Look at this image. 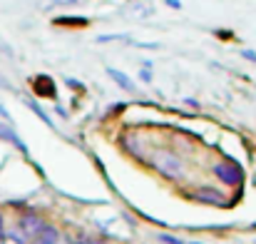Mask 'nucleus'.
I'll return each instance as SVG.
<instances>
[{
  "label": "nucleus",
  "mask_w": 256,
  "mask_h": 244,
  "mask_svg": "<svg viewBox=\"0 0 256 244\" xmlns=\"http://www.w3.org/2000/svg\"><path fill=\"white\" fill-rule=\"evenodd\" d=\"M150 162H152V167H154L162 177H167V179H182V177H184V162H182V157L174 155L172 150H154V152L150 155Z\"/></svg>",
  "instance_id": "1"
},
{
  "label": "nucleus",
  "mask_w": 256,
  "mask_h": 244,
  "mask_svg": "<svg viewBox=\"0 0 256 244\" xmlns=\"http://www.w3.org/2000/svg\"><path fill=\"white\" fill-rule=\"evenodd\" d=\"M189 197L202 202V204H209V207H229L232 204V197L214 184H199L189 192Z\"/></svg>",
  "instance_id": "2"
},
{
  "label": "nucleus",
  "mask_w": 256,
  "mask_h": 244,
  "mask_svg": "<svg viewBox=\"0 0 256 244\" xmlns=\"http://www.w3.org/2000/svg\"><path fill=\"white\" fill-rule=\"evenodd\" d=\"M212 172H214V177H216L219 182H224V184H229V187H239V184L244 182V169H242V164L234 162L232 157L216 162L212 167Z\"/></svg>",
  "instance_id": "3"
},
{
  "label": "nucleus",
  "mask_w": 256,
  "mask_h": 244,
  "mask_svg": "<svg viewBox=\"0 0 256 244\" xmlns=\"http://www.w3.org/2000/svg\"><path fill=\"white\" fill-rule=\"evenodd\" d=\"M45 224H48V222H45L42 214H38L35 209H28V212H22V214L18 217V232H20L25 239H32Z\"/></svg>",
  "instance_id": "4"
},
{
  "label": "nucleus",
  "mask_w": 256,
  "mask_h": 244,
  "mask_svg": "<svg viewBox=\"0 0 256 244\" xmlns=\"http://www.w3.org/2000/svg\"><path fill=\"white\" fill-rule=\"evenodd\" d=\"M30 85H32V92L38 97H50V100H58V85L50 75H35L30 78Z\"/></svg>",
  "instance_id": "5"
},
{
  "label": "nucleus",
  "mask_w": 256,
  "mask_h": 244,
  "mask_svg": "<svg viewBox=\"0 0 256 244\" xmlns=\"http://www.w3.org/2000/svg\"><path fill=\"white\" fill-rule=\"evenodd\" d=\"M0 140H2V142H8V145H12V147H15L18 152H22L25 157L30 155V150H28L25 140L15 132V127H12L10 122H2V120H0Z\"/></svg>",
  "instance_id": "6"
},
{
  "label": "nucleus",
  "mask_w": 256,
  "mask_h": 244,
  "mask_svg": "<svg viewBox=\"0 0 256 244\" xmlns=\"http://www.w3.org/2000/svg\"><path fill=\"white\" fill-rule=\"evenodd\" d=\"M104 73H107V78L114 82L120 90H124V92H137V82L132 80L127 73H122V70H117V68H107Z\"/></svg>",
  "instance_id": "7"
},
{
  "label": "nucleus",
  "mask_w": 256,
  "mask_h": 244,
  "mask_svg": "<svg viewBox=\"0 0 256 244\" xmlns=\"http://www.w3.org/2000/svg\"><path fill=\"white\" fill-rule=\"evenodd\" d=\"M22 102H25V107H28V110H30V112H32V115L38 117V120H42V122H45V125H48L50 130H55V122H52V117H50V115L45 112V107H42V105H40V102H38L35 97L25 95V97H22Z\"/></svg>",
  "instance_id": "8"
},
{
  "label": "nucleus",
  "mask_w": 256,
  "mask_h": 244,
  "mask_svg": "<svg viewBox=\"0 0 256 244\" xmlns=\"http://www.w3.org/2000/svg\"><path fill=\"white\" fill-rule=\"evenodd\" d=\"M32 244H58L60 242V232H58V227H52V224H45L32 239Z\"/></svg>",
  "instance_id": "9"
},
{
  "label": "nucleus",
  "mask_w": 256,
  "mask_h": 244,
  "mask_svg": "<svg viewBox=\"0 0 256 244\" xmlns=\"http://www.w3.org/2000/svg\"><path fill=\"white\" fill-rule=\"evenodd\" d=\"M52 25H65V28H87V25H90V18H85V15H60V18H52Z\"/></svg>",
  "instance_id": "10"
},
{
  "label": "nucleus",
  "mask_w": 256,
  "mask_h": 244,
  "mask_svg": "<svg viewBox=\"0 0 256 244\" xmlns=\"http://www.w3.org/2000/svg\"><path fill=\"white\" fill-rule=\"evenodd\" d=\"M0 55H2L5 60H15V50L10 48V43H8L5 38H0Z\"/></svg>",
  "instance_id": "11"
},
{
  "label": "nucleus",
  "mask_w": 256,
  "mask_h": 244,
  "mask_svg": "<svg viewBox=\"0 0 256 244\" xmlns=\"http://www.w3.org/2000/svg\"><path fill=\"white\" fill-rule=\"evenodd\" d=\"M157 239L162 244H186L182 237H174V234H167V232H162V234H157Z\"/></svg>",
  "instance_id": "12"
},
{
  "label": "nucleus",
  "mask_w": 256,
  "mask_h": 244,
  "mask_svg": "<svg viewBox=\"0 0 256 244\" xmlns=\"http://www.w3.org/2000/svg\"><path fill=\"white\" fill-rule=\"evenodd\" d=\"M82 0H48V5H55V8H70V5H80Z\"/></svg>",
  "instance_id": "13"
},
{
  "label": "nucleus",
  "mask_w": 256,
  "mask_h": 244,
  "mask_svg": "<svg viewBox=\"0 0 256 244\" xmlns=\"http://www.w3.org/2000/svg\"><path fill=\"white\" fill-rule=\"evenodd\" d=\"M114 40H127V35H100L97 43H114Z\"/></svg>",
  "instance_id": "14"
},
{
  "label": "nucleus",
  "mask_w": 256,
  "mask_h": 244,
  "mask_svg": "<svg viewBox=\"0 0 256 244\" xmlns=\"http://www.w3.org/2000/svg\"><path fill=\"white\" fill-rule=\"evenodd\" d=\"M152 78H154V75H152V68H142V70H140V80L142 82H147V85H150Z\"/></svg>",
  "instance_id": "15"
},
{
  "label": "nucleus",
  "mask_w": 256,
  "mask_h": 244,
  "mask_svg": "<svg viewBox=\"0 0 256 244\" xmlns=\"http://www.w3.org/2000/svg\"><path fill=\"white\" fill-rule=\"evenodd\" d=\"M0 90H8V92H15V87H12V82L8 80L2 73H0Z\"/></svg>",
  "instance_id": "16"
},
{
  "label": "nucleus",
  "mask_w": 256,
  "mask_h": 244,
  "mask_svg": "<svg viewBox=\"0 0 256 244\" xmlns=\"http://www.w3.org/2000/svg\"><path fill=\"white\" fill-rule=\"evenodd\" d=\"M68 87H72V90H78V92H85V85H82V82L80 80H72V78H68Z\"/></svg>",
  "instance_id": "17"
},
{
  "label": "nucleus",
  "mask_w": 256,
  "mask_h": 244,
  "mask_svg": "<svg viewBox=\"0 0 256 244\" xmlns=\"http://www.w3.org/2000/svg\"><path fill=\"white\" fill-rule=\"evenodd\" d=\"M0 120H2V122H10V125H12V117H10V112L5 110V105H2V102H0Z\"/></svg>",
  "instance_id": "18"
},
{
  "label": "nucleus",
  "mask_w": 256,
  "mask_h": 244,
  "mask_svg": "<svg viewBox=\"0 0 256 244\" xmlns=\"http://www.w3.org/2000/svg\"><path fill=\"white\" fill-rule=\"evenodd\" d=\"M137 48H142V50H157L160 48V43H134Z\"/></svg>",
  "instance_id": "19"
},
{
  "label": "nucleus",
  "mask_w": 256,
  "mask_h": 244,
  "mask_svg": "<svg viewBox=\"0 0 256 244\" xmlns=\"http://www.w3.org/2000/svg\"><path fill=\"white\" fill-rule=\"evenodd\" d=\"M242 58L249 63H256V50H242Z\"/></svg>",
  "instance_id": "20"
},
{
  "label": "nucleus",
  "mask_w": 256,
  "mask_h": 244,
  "mask_svg": "<svg viewBox=\"0 0 256 244\" xmlns=\"http://www.w3.org/2000/svg\"><path fill=\"white\" fill-rule=\"evenodd\" d=\"M55 112H58V115H60L62 120H68V117H70V112H68V110H65L62 105H58V102H55Z\"/></svg>",
  "instance_id": "21"
},
{
  "label": "nucleus",
  "mask_w": 256,
  "mask_h": 244,
  "mask_svg": "<svg viewBox=\"0 0 256 244\" xmlns=\"http://www.w3.org/2000/svg\"><path fill=\"white\" fill-rule=\"evenodd\" d=\"M170 8H174V10H182V0H164Z\"/></svg>",
  "instance_id": "22"
},
{
  "label": "nucleus",
  "mask_w": 256,
  "mask_h": 244,
  "mask_svg": "<svg viewBox=\"0 0 256 244\" xmlns=\"http://www.w3.org/2000/svg\"><path fill=\"white\" fill-rule=\"evenodd\" d=\"M184 102H186V105H189V107H199V102H196V100H192V97H186V100H184Z\"/></svg>",
  "instance_id": "23"
},
{
  "label": "nucleus",
  "mask_w": 256,
  "mask_h": 244,
  "mask_svg": "<svg viewBox=\"0 0 256 244\" xmlns=\"http://www.w3.org/2000/svg\"><path fill=\"white\" fill-rule=\"evenodd\" d=\"M5 234V219H2V212H0V237Z\"/></svg>",
  "instance_id": "24"
},
{
  "label": "nucleus",
  "mask_w": 256,
  "mask_h": 244,
  "mask_svg": "<svg viewBox=\"0 0 256 244\" xmlns=\"http://www.w3.org/2000/svg\"><path fill=\"white\" fill-rule=\"evenodd\" d=\"M85 244H107V242H102V239H87Z\"/></svg>",
  "instance_id": "25"
},
{
  "label": "nucleus",
  "mask_w": 256,
  "mask_h": 244,
  "mask_svg": "<svg viewBox=\"0 0 256 244\" xmlns=\"http://www.w3.org/2000/svg\"><path fill=\"white\" fill-rule=\"evenodd\" d=\"M189 244H202V242H189Z\"/></svg>",
  "instance_id": "26"
},
{
  "label": "nucleus",
  "mask_w": 256,
  "mask_h": 244,
  "mask_svg": "<svg viewBox=\"0 0 256 244\" xmlns=\"http://www.w3.org/2000/svg\"><path fill=\"white\" fill-rule=\"evenodd\" d=\"M130 3H132V0H130Z\"/></svg>",
  "instance_id": "27"
}]
</instances>
